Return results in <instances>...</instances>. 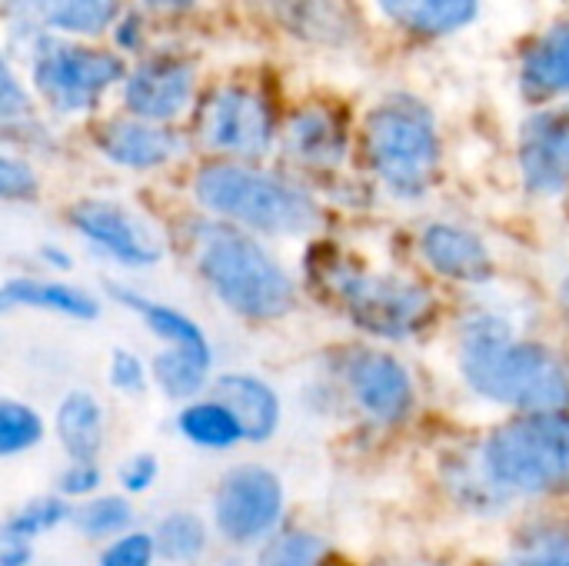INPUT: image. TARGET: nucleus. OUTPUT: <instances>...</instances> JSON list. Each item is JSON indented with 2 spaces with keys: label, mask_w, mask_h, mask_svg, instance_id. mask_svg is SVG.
I'll use <instances>...</instances> for the list:
<instances>
[{
  "label": "nucleus",
  "mask_w": 569,
  "mask_h": 566,
  "mask_svg": "<svg viewBox=\"0 0 569 566\" xmlns=\"http://www.w3.org/2000/svg\"><path fill=\"white\" fill-rule=\"evenodd\" d=\"M463 374L480 397L527 414H560L569 404L567 364L547 347L513 340L497 320L467 330Z\"/></svg>",
  "instance_id": "obj_1"
},
{
  "label": "nucleus",
  "mask_w": 569,
  "mask_h": 566,
  "mask_svg": "<svg viewBox=\"0 0 569 566\" xmlns=\"http://www.w3.org/2000/svg\"><path fill=\"white\" fill-rule=\"evenodd\" d=\"M200 274L213 294L240 317L273 320L293 307V280L247 234L207 224L200 227Z\"/></svg>",
  "instance_id": "obj_2"
},
{
  "label": "nucleus",
  "mask_w": 569,
  "mask_h": 566,
  "mask_svg": "<svg viewBox=\"0 0 569 566\" xmlns=\"http://www.w3.org/2000/svg\"><path fill=\"white\" fill-rule=\"evenodd\" d=\"M197 200L210 214L263 234H307L317 224V203L300 187L243 163L203 167L197 177Z\"/></svg>",
  "instance_id": "obj_3"
},
{
  "label": "nucleus",
  "mask_w": 569,
  "mask_h": 566,
  "mask_svg": "<svg viewBox=\"0 0 569 566\" xmlns=\"http://www.w3.org/2000/svg\"><path fill=\"white\" fill-rule=\"evenodd\" d=\"M367 153L397 197H420L440 167V140L430 110L413 97H390L367 117Z\"/></svg>",
  "instance_id": "obj_4"
},
{
  "label": "nucleus",
  "mask_w": 569,
  "mask_h": 566,
  "mask_svg": "<svg viewBox=\"0 0 569 566\" xmlns=\"http://www.w3.org/2000/svg\"><path fill=\"white\" fill-rule=\"evenodd\" d=\"M487 470L523 494H569V417L527 414L500 427L487 444Z\"/></svg>",
  "instance_id": "obj_5"
},
{
  "label": "nucleus",
  "mask_w": 569,
  "mask_h": 566,
  "mask_svg": "<svg viewBox=\"0 0 569 566\" xmlns=\"http://www.w3.org/2000/svg\"><path fill=\"white\" fill-rule=\"evenodd\" d=\"M340 300L357 327L367 334L400 340L420 330L433 314V297L413 280L380 277V274H347L340 277Z\"/></svg>",
  "instance_id": "obj_6"
},
{
  "label": "nucleus",
  "mask_w": 569,
  "mask_h": 566,
  "mask_svg": "<svg viewBox=\"0 0 569 566\" xmlns=\"http://www.w3.org/2000/svg\"><path fill=\"white\" fill-rule=\"evenodd\" d=\"M123 63L93 47L70 43H43L33 57V83L47 97L50 107L63 113H77L97 103V97L120 80Z\"/></svg>",
  "instance_id": "obj_7"
},
{
  "label": "nucleus",
  "mask_w": 569,
  "mask_h": 566,
  "mask_svg": "<svg viewBox=\"0 0 569 566\" xmlns=\"http://www.w3.org/2000/svg\"><path fill=\"white\" fill-rule=\"evenodd\" d=\"M200 140L230 157H260L273 140L270 103L247 87H223L210 93L200 113Z\"/></svg>",
  "instance_id": "obj_8"
},
{
  "label": "nucleus",
  "mask_w": 569,
  "mask_h": 566,
  "mask_svg": "<svg viewBox=\"0 0 569 566\" xmlns=\"http://www.w3.org/2000/svg\"><path fill=\"white\" fill-rule=\"evenodd\" d=\"M283 510L280 480L263 467H237L220 480L213 514L217 527L233 544H250L273 530Z\"/></svg>",
  "instance_id": "obj_9"
},
{
  "label": "nucleus",
  "mask_w": 569,
  "mask_h": 566,
  "mask_svg": "<svg viewBox=\"0 0 569 566\" xmlns=\"http://www.w3.org/2000/svg\"><path fill=\"white\" fill-rule=\"evenodd\" d=\"M520 170L533 193H560L569 183V113L547 110L523 123Z\"/></svg>",
  "instance_id": "obj_10"
},
{
  "label": "nucleus",
  "mask_w": 569,
  "mask_h": 566,
  "mask_svg": "<svg viewBox=\"0 0 569 566\" xmlns=\"http://www.w3.org/2000/svg\"><path fill=\"white\" fill-rule=\"evenodd\" d=\"M357 404L380 424H397L413 407V384L407 370L377 350H360L347 367Z\"/></svg>",
  "instance_id": "obj_11"
},
{
  "label": "nucleus",
  "mask_w": 569,
  "mask_h": 566,
  "mask_svg": "<svg viewBox=\"0 0 569 566\" xmlns=\"http://www.w3.org/2000/svg\"><path fill=\"white\" fill-rule=\"evenodd\" d=\"M73 227L100 244L107 254H113L123 264H157L160 260V244L153 234L133 220L123 207L107 203V200H83L70 210Z\"/></svg>",
  "instance_id": "obj_12"
},
{
  "label": "nucleus",
  "mask_w": 569,
  "mask_h": 566,
  "mask_svg": "<svg viewBox=\"0 0 569 566\" xmlns=\"http://www.w3.org/2000/svg\"><path fill=\"white\" fill-rule=\"evenodd\" d=\"M193 93V70L177 60H153L130 73L123 100L137 120L163 123L173 120Z\"/></svg>",
  "instance_id": "obj_13"
},
{
  "label": "nucleus",
  "mask_w": 569,
  "mask_h": 566,
  "mask_svg": "<svg viewBox=\"0 0 569 566\" xmlns=\"http://www.w3.org/2000/svg\"><path fill=\"white\" fill-rule=\"evenodd\" d=\"M97 143L113 163L133 167V170L160 167L173 160L183 147L170 127H160L150 120H113L100 130Z\"/></svg>",
  "instance_id": "obj_14"
},
{
  "label": "nucleus",
  "mask_w": 569,
  "mask_h": 566,
  "mask_svg": "<svg viewBox=\"0 0 569 566\" xmlns=\"http://www.w3.org/2000/svg\"><path fill=\"white\" fill-rule=\"evenodd\" d=\"M423 257L430 260V267L443 277L453 280H467V284H480L493 274V260L483 247V240L463 227H450V224H433L423 234Z\"/></svg>",
  "instance_id": "obj_15"
},
{
  "label": "nucleus",
  "mask_w": 569,
  "mask_h": 566,
  "mask_svg": "<svg viewBox=\"0 0 569 566\" xmlns=\"http://www.w3.org/2000/svg\"><path fill=\"white\" fill-rule=\"evenodd\" d=\"M213 400H220L240 424L243 440H267L277 430L280 404L277 394L247 374H227L213 384Z\"/></svg>",
  "instance_id": "obj_16"
},
{
  "label": "nucleus",
  "mask_w": 569,
  "mask_h": 566,
  "mask_svg": "<svg viewBox=\"0 0 569 566\" xmlns=\"http://www.w3.org/2000/svg\"><path fill=\"white\" fill-rule=\"evenodd\" d=\"M7 13L67 33H100L117 20V0H3Z\"/></svg>",
  "instance_id": "obj_17"
},
{
  "label": "nucleus",
  "mask_w": 569,
  "mask_h": 566,
  "mask_svg": "<svg viewBox=\"0 0 569 566\" xmlns=\"http://www.w3.org/2000/svg\"><path fill=\"white\" fill-rule=\"evenodd\" d=\"M57 434H60L63 450L73 457V464H93V457L103 447V410H100V404L83 390L67 394V400L57 410Z\"/></svg>",
  "instance_id": "obj_18"
},
{
  "label": "nucleus",
  "mask_w": 569,
  "mask_h": 566,
  "mask_svg": "<svg viewBox=\"0 0 569 566\" xmlns=\"http://www.w3.org/2000/svg\"><path fill=\"white\" fill-rule=\"evenodd\" d=\"M287 147L297 160H303L310 167H333V163H340L347 143H343L340 123L327 110L310 107L290 120Z\"/></svg>",
  "instance_id": "obj_19"
},
{
  "label": "nucleus",
  "mask_w": 569,
  "mask_h": 566,
  "mask_svg": "<svg viewBox=\"0 0 569 566\" xmlns=\"http://www.w3.org/2000/svg\"><path fill=\"white\" fill-rule=\"evenodd\" d=\"M523 90L530 97H553L569 90V23L553 27L523 60Z\"/></svg>",
  "instance_id": "obj_20"
},
{
  "label": "nucleus",
  "mask_w": 569,
  "mask_h": 566,
  "mask_svg": "<svg viewBox=\"0 0 569 566\" xmlns=\"http://www.w3.org/2000/svg\"><path fill=\"white\" fill-rule=\"evenodd\" d=\"M110 290L117 294L120 304L133 307V310L143 317V324H147L157 337H163L173 350L193 354V357H200L203 364H210V344H207V337L200 334V327H197L193 320H187L183 314H177V310H170V307L140 300L137 294H130V290H123V287H110Z\"/></svg>",
  "instance_id": "obj_21"
},
{
  "label": "nucleus",
  "mask_w": 569,
  "mask_h": 566,
  "mask_svg": "<svg viewBox=\"0 0 569 566\" xmlns=\"http://www.w3.org/2000/svg\"><path fill=\"white\" fill-rule=\"evenodd\" d=\"M480 0H380V7L407 30L450 33L477 13Z\"/></svg>",
  "instance_id": "obj_22"
},
{
  "label": "nucleus",
  "mask_w": 569,
  "mask_h": 566,
  "mask_svg": "<svg viewBox=\"0 0 569 566\" xmlns=\"http://www.w3.org/2000/svg\"><path fill=\"white\" fill-rule=\"evenodd\" d=\"M3 307H40V310H57L77 320H93L97 304L83 290L63 287V284H43V280H10L3 287Z\"/></svg>",
  "instance_id": "obj_23"
},
{
  "label": "nucleus",
  "mask_w": 569,
  "mask_h": 566,
  "mask_svg": "<svg viewBox=\"0 0 569 566\" xmlns=\"http://www.w3.org/2000/svg\"><path fill=\"white\" fill-rule=\"evenodd\" d=\"M177 427L183 437H190L200 447H233L237 440H243V430L237 424V417L220 404V400H203V404H190L187 410H180Z\"/></svg>",
  "instance_id": "obj_24"
},
{
  "label": "nucleus",
  "mask_w": 569,
  "mask_h": 566,
  "mask_svg": "<svg viewBox=\"0 0 569 566\" xmlns=\"http://www.w3.org/2000/svg\"><path fill=\"white\" fill-rule=\"evenodd\" d=\"M207 367H210V364H203L200 357L170 347V350H163V354L153 360V377H157V384H160L170 397L187 400V397H193V394L207 384Z\"/></svg>",
  "instance_id": "obj_25"
},
{
  "label": "nucleus",
  "mask_w": 569,
  "mask_h": 566,
  "mask_svg": "<svg viewBox=\"0 0 569 566\" xmlns=\"http://www.w3.org/2000/svg\"><path fill=\"white\" fill-rule=\"evenodd\" d=\"M153 544H157L160 557H167L173 564H183V560H193L207 547V527L193 514H170L157 527Z\"/></svg>",
  "instance_id": "obj_26"
},
{
  "label": "nucleus",
  "mask_w": 569,
  "mask_h": 566,
  "mask_svg": "<svg viewBox=\"0 0 569 566\" xmlns=\"http://www.w3.org/2000/svg\"><path fill=\"white\" fill-rule=\"evenodd\" d=\"M323 540L307 530H287L267 544L260 554V566H320L323 564Z\"/></svg>",
  "instance_id": "obj_27"
},
{
  "label": "nucleus",
  "mask_w": 569,
  "mask_h": 566,
  "mask_svg": "<svg viewBox=\"0 0 569 566\" xmlns=\"http://www.w3.org/2000/svg\"><path fill=\"white\" fill-rule=\"evenodd\" d=\"M40 437H43V424L30 407H23L17 400L0 404V454L3 457H13V454L33 447Z\"/></svg>",
  "instance_id": "obj_28"
},
{
  "label": "nucleus",
  "mask_w": 569,
  "mask_h": 566,
  "mask_svg": "<svg viewBox=\"0 0 569 566\" xmlns=\"http://www.w3.org/2000/svg\"><path fill=\"white\" fill-rule=\"evenodd\" d=\"M67 507L53 497H43V500H33L27 504L10 524H7V534L3 540H13V544H30L33 537H40L43 530H53L57 524L67 520Z\"/></svg>",
  "instance_id": "obj_29"
},
{
  "label": "nucleus",
  "mask_w": 569,
  "mask_h": 566,
  "mask_svg": "<svg viewBox=\"0 0 569 566\" xmlns=\"http://www.w3.org/2000/svg\"><path fill=\"white\" fill-rule=\"evenodd\" d=\"M127 524H130V504L123 497H100L77 510V527L87 537H113L127 530Z\"/></svg>",
  "instance_id": "obj_30"
},
{
  "label": "nucleus",
  "mask_w": 569,
  "mask_h": 566,
  "mask_svg": "<svg viewBox=\"0 0 569 566\" xmlns=\"http://www.w3.org/2000/svg\"><path fill=\"white\" fill-rule=\"evenodd\" d=\"M517 566H569V530L540 534L537 540H530Z\"/></svg>",
  "instance_id": "obj_31"
},
{
  "label": "nucleus",
  "mask_w": 569,
  "mask_h": 566,
  "mask_svg": "<svg viewBox=\"0 0 569 566\" xmlns=\"http://www.w3.org/2000/svg\"><path fill=\"white\" fill-rule=\"evenodd\" d=\"M153 554H157V544L147 534H127L103 554L100 566H150Z\"/></svg>",
  "instance_id": "obj_32"
},
{
  "label": "nucleus",
  "mask_w": 569,
  "mask_h": 566,
  "mask_svg": "<svg viewBox=\"0 0 569 566\" xmlns=\"http://www.w3.org/2000/svg\"><path fill=\"white\" fill-rule=\"evenodd\" d=\"M110 377H113V387L127 390V394H140L143 390V367L133 354L127 350H117L113 360H110Z\"/></svg>",
  "instance_id": "obj_33"
},
{
  "label": "nucleus",
  "mask_w": 569,
  "mask_h": 566,
  "mask_svg": "<svg viewBox=\"0 0 569 566\" xmlns=\"http://www.w3.org/2000/svg\"><path fill=\"white\" fill-rule=\"evenodd\" d=\"M0 190L10 200L33 193V173H30V167L20 163V160H13V157H3V163H0Z\"/></svg>",
  "instance_id": "obj_34"
},
{
  "label": "nucleus",
  "mask_w": 569,
  "mask_h": 566,
  "mask_svg": "<svg viewBox=\"0 0 569 566\" xmlns=\"http://www.w3.org/2000/svg\"><path fill=\"white\" fill-rule=\"evenodd\" d=\"M100 484V470L97 464H70V470H63L60 477V490L67 497H83V494H93Z\"/></svg>",
  "instance_id": "obj_35"
},
{
  "label": "nucleus",
  "mask_w": 569,
  "mask_h": 566,
  "mask_svg": "<svg viewBox=\"0 0 569 566\" xmlns=\"http://www.w3.org/2000/svg\"><path fill=\"white\" fill-rule=\"evenodd\" d=\"M120 480H123V487H127V490H133V494L147 490V487L157 480V460H153L150 454H137L133 460H127V464H123Z\"/></svg>",
  "instance_id": "obj_36"
},
{
  "label": "nucleus",
  "mask_w": 569,
  "mask_h": 566,
  "mask_svg": "<svg viewBox=\"0 0 569 566\" xmlns=\"http://www.w3.org/2000/svg\"><path fill=\"white\" fill-rule=\"evenodd\" d=\"M20 110H27V100L20 97V90H17V80H13V73H10V70H3V100H0V113H3V123H13V117H17Z\"/></svg>",
  "instance_id": "obj_37"
},
{
  "label": "nucleus",
  "mask_w": 569,
  "mask_h": 566,
  "mask_svg": "<svg viewBox=\"0 0 569 566\" xmlns=\"http://www.w3.org/2000/svg\"><path fill=\"white\" fill-rule=\"evenodd\" d=\"M27 564H30V544L3 540V566H27Z\"/></svg>",
  "instance_id": "obj_38"
},
{
  "label": "nucleus",
  "mask_w": 569,
  "mask_h": 566,
  "mask_svg": "<svg viewBox=\"0 0 569 566\" xmlns=\"http://www.w3.org/2000/svg\"><path fill=\"white\" fill-rule=\"evenodd\" d=\"M153 10H160V13H173V10H187V7H193V0H147Z\"/></svg>",
  "instance_id": "obj_39"
}]
</instances>
